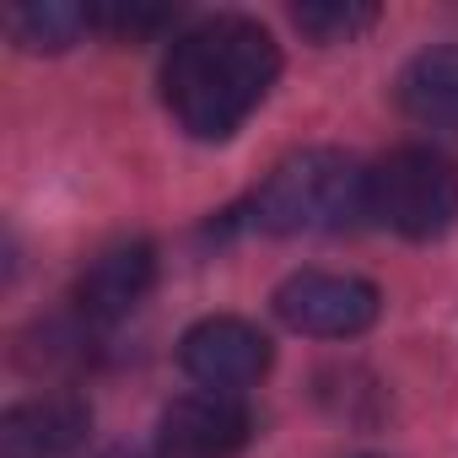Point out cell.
I'll use <instances>...</instances> for the list:
<instances>
[{
  "label": "cell",
  "mask_w": 458,
  "mask_h": 458,
  "mask_svg": "<svg viewBox=\"0 0 458 458\" xmlns=\"http://www.w3.org/2000/svg\"><path fill=\"white\" fill-rule=\"evenodd\" d=\"M6 28H12V38H17L22 49H33V55H55V49H71V44L92 28V17H87V6L33 0V6H17V12L6 17Z\"/></svg>",
  "instance_id": "30bf717a"
},
{
  "label": "cell",
  "mask_w": 458,
  "mask_h": 458,
  "mask_svg": "<svg viewBox=\"0 0 458 458\" xmlns=\"http://www.w3.org/2000/svg\"><path fill=\"white\" fill-rule=\"evenodd\" d=\"M249 437H254V415L238 394L199 388L162 410L157 453L162 458H233L249 447Z\"/></svg>",
  "instance_id": "5b68a950"
},
{
  "label": "cell",
  "mask_w": 458,
  "mask_h": 458,
  "mask_svg": "<svg viewBox=\"0 0 458 458\" xmlns=\"http://www.w3.org/2000/svg\"><path fill=\"white\" fill-rule=\"evenodd\" d=\"M399 108L437 135H458V44L420 49L399 71Z\"/></svg>",
  "instance_id": "9c48e42d"
},
{
  "label": "cell",
  "mask_w": 458,
  "mask_h": 458,
  "mask_svg": "<svg viewBox=\"0 0 458 458\" xmlns=\"http://www.w3.org/2000/svg\"><path fill=\"white\" fill-rule=\"evenodd\" d=\"M103 458H146V453H135V447H108Z\"/></svg>",
  "instance_id": "4fadbf2b"
},
{
  "label": "cell",
  "mask_w": 458,
  "mask_h": 458,
  "mask_svg": "<svg viewBox=\"0 0 458 458\" xmlns=\"http://www.w3.org/2000/svg\"><path fill=\"white\" fill-rule=\"evenodd\" d=\"M92 410L81 394H38L0 415V458H65L81 447Z\"/></svg>",
  "instance_id": "ba28073f"
},
{
  "label": "cell",
  "mask_w": 458,
  "mask_h": 458,
  "mask_svg": "<svg viewBox=\"0 0 458 458\" xmlns=\"http://www.w3.org/2000/svg\"><path fill=\"white\" fill-rule=\"evenodd\" d=\"M92 28L108 33V38H151L162 28L178 22V6H146V0H103V6H87Z\"/></svg>",
  "instance_id": "7c38bea8"
},
{
  "label": "cell",
  "mask_w": 458,
  "mask_h": 458,
  "mask_svg": "<svg viewBox=\"0 0 458 458\" xmlns=\"http://www.w3.org/2000/svg\"><path fill=\"white\" fill-rule=\"evenodd\" d=\"M367 210L388 233L431 243L458 221V167L431 146H399L367 173Z\"/></svg>",
  "instance_id": "3957f363"
},
{
  "label": "cell",
  "mask_w": 458,
  "mask_h": 458,
  "mask_svg": "<svg viewBox=\"0 0 458 458\" xmlns=\"http://www.w3.org/2000/svg\"><path fill=\"white\" fill-rule=\"evenodd\" d=\"M281 49L249 17H210L162 60V103L194 140H226L276 87Z\"/></svg>",
  "instance_id": "6da1fadb"
},
{
  "label": "cell",
  "mask_w": 458,
  "mask_h": 458,
  "mask_svg": "<svg viewBox=\"0 0 458 458\" xmlns=\"http://www.w3.org/2000/svg\"><path fill=\"white\" fill-rule=\"evenodd\" d=\"M178 361L199 388L238 394V388H249V383H259L270 372V340L249 318H226L221 313V318H199L183 335Z\"/></svg>",
  "instance_id": "8992f818"
},
{
  "label": "cell",
  "mask_w": 458,
  "mask_h": 458,
  "mask_svg": "<svg viewBox=\"0 0 458 458\" xmlns=\"http://www.w3.org/2000/svg\"><path fill=\"white\" fill-rule=\"evenodd\" d=\"M151 281H157V249L146 238H124V243L103 249L81 270V281H76V313L87 324H119V318H130L146 302Z\"/></svg>",
  "instance_id": "52a82bcc"
},
{
  "label": "cell",
  "mask_w": 458,
  "mask_h": 458,
  "mask_svg": "<svg viewBox=\"0 0 458 458\" xmlns=\"http://www.w3.org/2000/svg\"><path fill=\"white\" fill-rule=\"evenodd\" d=\"M265 233H340L367 210V167L335 146L292 151L249 199Z\"/></svg>",
  "instance_id": "7a4b0ae2"
},
{
  "label": "cell",
  "mask_w": 458,
  "mask_h": 458,
  "mask_svg": "<svg viewBox=\"0 0 458 458\" xmlns=\"http://www.w3.org/2000/svg\"><path fill=\"white\" fill-rule=\"evenodd\" d=\"M292 22L313 44H351L356 33L377 22V6H367V0H308V6L292 12Z\"/></svg>",
  "instance_id": "8fae6325"
},
{
  "label": "cell",
  "mask_w": 458,
  "mask_h": 458,
  "mask_svg": "<svg viewBox=\"0 0 458 458\" xmlns=\"http://www.w3.org/2000/svg\"><path fill=\"white\" fill-rule=\"evenodd\" d=\"M276 313L297 335L318 340H351L377 324L383 292L361 276H329V270H297L276 286Z\"/></svg>",
  "instance_id": "277c9868"
}]
</instances>
